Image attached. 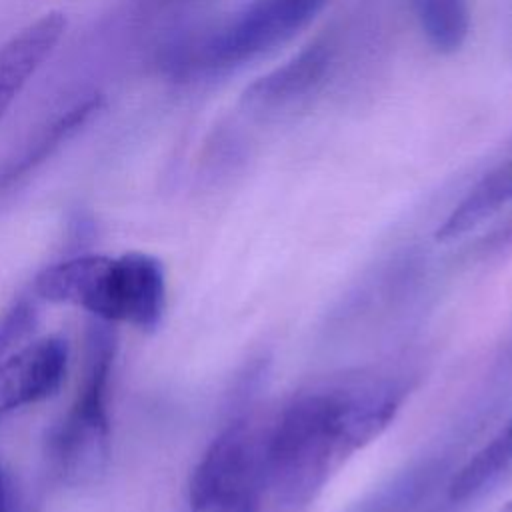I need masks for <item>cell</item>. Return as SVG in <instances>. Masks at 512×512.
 I'll use <instances>...</instances> for the list:
<instances>
[{"mask_svg": "<svg viewBox=\"0 0 512 512\" xmlns=\"http://www.w3.org/2000/svg\"><path fill=\"white\" fill-rule=\"evenodd\" d=\"M400 402L390 382H352L290 400L266 426L262 512H304L332 474L392 424Z\"/></svg>", "mask_w": 512, "mask_h": 512, "instance_id": "1", "label": "cell"}, {"mask_svg": "<svg viewBox=\"0 0 512 512\" xmlns=\"http://www.w3.org/2000/svg\"><path fill=\"white\" fill-rule=\"evenodd\" d=\"M36 300L86 310L94 320L130 324L144 332L166 312V272L146 252L76 254L46 266L34 280Z\"/></svg>", "mask_w": 512, "mask_h": 512, "instance_id": "2", "label": "cell"}, {"mask_svg": "<svg viewBox=\"0 0 512 512\" xmlns=\"http://www.w3.org/2000/svg\"><path fill=\"white\" fill-rule=\"evenodd\" d=\"M116 348L114 324L92 318L86 330L82 382L44 440L48 470L66 486L92 484L106 472L112 448L110 386Z\"/></svg>", "mask_w": 512, "mask_h": 512, "instance_id": "3", "label": "cell"}, {"mask_svg": "<svg viewBox=\"0 0 512 512\" xmlns=\"http://www.w3.org/2000/svg\"><path fill=\"white\" fill-rule=\"evenodd\" d=\"M328 0H250L222 24L190 34L164 52L174 78H204L228 72L306 28Z\"/></svg>", "mask_w": 512, "mask_h": 512, "instance_id": "4", "label": "cell"}, {"mask_svg": "<svg viewBox=\"0 0 512 512\" xmlns=\"http://www.w3.org/2000/svg\"><path fill=\"white\" fill-rule=\"evenodd\" d=\"M266 426L228 424L198 458L186 490L188 512L264 510Z\"/></svg>", "mask_w": 512, "mask_h": 512, "instance_id": "5", "label": "cell"}, {"mask_svg": "<svg viewBox=\"0 0 512 512\" xmlns=\"http://www.w3.org/2000/svg\"><path fill=\"white\" fill-rule=\"evenodd\" d=\"M70 346L60 334L26 340L0 360V418L52 398L68 372Z\"/></svg>", "mask_w": 512, "mask_h": 512, "instance_id": "6", "label": "cell"}, {"mask_svg": "<svg viewBox=\"0 0 512 512\" xmlns=\"http://www.w3.org/2000/svg\"><path fill=\"white\" fill-rule=\"evenodd\" d=\"M334 60V48L328 40H316L296 52L292 58L256 78L242 92L240 104L254 116H272L292 108L326 80Z\"/></svg>", "mask_w": 512, "mask_h": 512, "instance_id": "7", "label": "cell"}, {"mask_svg": "<svg viewBox=\"0 0 512 512\" xmlns=\"http://www.w3.org/2000/svg\"><path fill=\"white\" fill-rule=\"evenodd\" d=\"M66 32V14L50 10L0 44V120L30 78L56 50Z\"/></svg>", "mask_w": 512, "mask_h": 512, "instance_id": "8", "label": "cell"}, {"mask_svg": "<svg viewBox=\"0 0 512 512\" xmlns=\"http://www.w3.org/2000/svg\"><path fill=\"white\" fill-rule=\"evenodd\" d=\"M512 204V158L486 172L438 226L436 240L452 242Z\"/></svg>", "mask_w": 512, "mask_h": 512, "instance_id": "9", "label": "cell"}, {"mask_svg": "<svg viewBox=\"0 0 512 512\" xmlns=\"http://www.w3.org/2000/svg\"><path fill=\"white\" fill-rule=\"evenodd\" d=\"M414 20L426 44L444 56L462 50L470 36L468 0H410Z\"/></svg>", "mask_w": 512, "mask_h": 512, "instance_id": "10", "label": "cell"}, {"mask_svg": "<svg viewBox=\"0 0 512 512\" xmlns=\"http://www.w3.org/2000/svg\"><path fill=\"white\" fill-rule=\"evenodd\" d=\"M512 464V418L488 440L452 478L448 496L452 502L468 500L496 480Z\"/></svg>", "mask_w": 512, "mask_h": 512, "instance_id": "11", "label": "cell"}, {"mask_svg": "<svg viewBox=\"0 0 512 512\" xmlns=\"http://www.w3.org/2000/svg\"><path fill=\"white\" fill-rule=\"evenodd\" d=\"M38 320V308H36V296H22L16 302H12L4 314L0 316V360L28 340L30 332L34 330Z\"/></svg>", "mask_w": 512, "mask_h": 512, "instance_id": "12", "label": "cell"}, {"mask_svg": "<svg viewBox=\"0 0 512 512\" xmlns=\"http://www.w3.org/2000/svg\"><path fill=\"white\" fill-rule=\"evenodd\" d=\"M0 512H26L22 492L12 474L0 468Z\"/></svg>", "mask_w": 512, "mask_h": 512, "instance_id": "13", "label": "cell"}]
</instances>
